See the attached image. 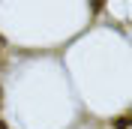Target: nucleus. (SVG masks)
<instances>
[{
  "mask_svg": "<svg viewBox=\"0 0 132 129\" xmlns=\"http://www.w3.org/2000/svg\"><path fill=\"white\" fill-rule=\"evenodd\" d=\"M0 102H3V90H0Z\"/></svg>",
  "mask_w": 132,
  "mask_h": 129,
  "instance_id": "f03ea898",
  "label": "nucleus"
},
{
  "mask_svg": "<svg viewBox=\"0 0 132 129\" xmlns=\"http://www.w3.org/2000/svg\"><path fill=\"white\" fill-rule=\"evenodd\" d=\"M0 129H9V126H6V123H3V120H0Z\"/></svg>",
  "mask_w": 132,
  "mask_h": 129,
  "instance_id": "f257e3e1",
  "label": "nucleus"
}]
</instances>
